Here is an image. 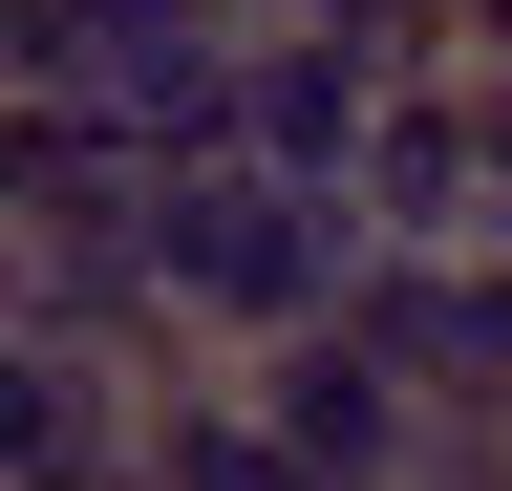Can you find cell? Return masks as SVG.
<instances>
[{
	"instance_id": "6da1fadb",
	"label": "cell",
	"mask_w": 512,
	"mask_h": 491,
	"mask_svg": "<svg viewBox=\"0 0 512 491\" xmlns=\"http://www.w3.org/2000/svg\"><path fill=\"white\" fill-rule=\"evenodd\" d=\"M363 278H384L363 193H299V171H256V150L150 171V299H171V342H256V363H278V342H342Z\"/></svg>"
},
{
	"instance_id": "7a4b0ae2",
	"label": "cell",
	"mask_w": 512,
	"mask_h": 491,
	"mask_svg": "<svg viewBox=\"0 0 512 491\" xmlns=\"http://www.w3.org/2000/svg\"><path fill=\"white\" fill-rule=\"evenodd\" d=\"M363 235H384V257H512V214H491V129H470V65L384 107V150H363Z\"/></svg>"
},
{
	"instance_id": "3957f363",
	"label": "cell",
	"mask_w": 512,
	"mask_h": 491,
	"mask_svg": "<svg viewBox=\"0 0 512 491\" xmlns=\"http://www.w3.org/2000/svg\"><path fill=\"white\" fill-rule=\"evenodd\" d=\"M470 129H491V214H512V43L470 65Z\"/></svg>"
}]
</instances>
